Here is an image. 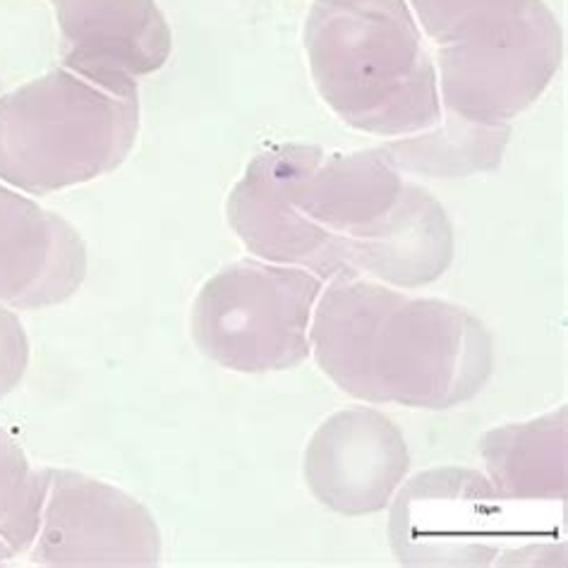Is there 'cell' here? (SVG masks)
I'll return each instance as SVG.
<instances>
[{
  "label": "cell",
  "instance_id": "cell-5",
  "mask_svg": "<svg viewBox=\"0 0 568 568\" xmlns=\"http://www.w3.org/2000/svg\"><path fill=\"white\" fill-rule=\"evenodd\" d=\"M324 281L303 266L241 260L204 281L192 303V341L237 375L301 367Z\"/></svg>",
  "mask_w": 568,
  "mask_h": 568
},
{
  "label": "cell",
  "instance_id": "cell-16",
  "mask_svg": "<svg viewBox=\"0 0 568 568\" xmlns=\"http://www.w3.org/2000/svg\"><path fill=\"white\" fill-rule=\"evenodd\" d=\"M29 336L12 307L0 303V398L12 394L27 375Z\"/></svg>",
  "mask_w": 568,
  "mask_h": 568
},
{
  "label": "cell",
  "instance_id": "cell-10",
  "mask_svg": "<svg viewBox=\"0 0 568 568\" xmlns=\"http://www.w3.org/2000/svg\"><path fill=\"white\" fill-rule=\"evenodd\" d=\"M63 65L115 87H138L171 58L173 34L156 0H49Z\"/></svg>",
  "mask_w": 568,
  "mask_h": 568
},
{
  "label": "cell",
  "instance_id": "cell-7",
  "mask_svg": "<svg viewBox=\"0 0 568 568\" xmlns=\"http://www.w3.org/2000/svg\"><path fill=\"white\" fill-rule=\"evenodd\" d=\"M504 499L473 468H432L392 499L388 540L400 566H491L501 561Z\"/></svg>",
  "mask_w": 568,
  "mask_h": 568
},
{
  "label": "cell",
  "instance_id": "cell-1",
  "mask_svg": "<svg viewBox=\"0 0 568 568\" xmlns=\"http://www.w3.org/2000/svg\"><path fill=\"white\" fill-rule=\"evenodd\" d=\"M226 219L257 260L303 266L324 283L365 276L417 291L439 281L456 254L442 202L406 181L382 146H268L233 185Z\"/></svg>",
  "mask_w": 568,
  "mask_h": 568
},
{
  "label": "cell",
  "instance_id": "cell-12",
  "mask_svg": "<svg viewBox=\"0 0 568 568\" xmlns=\"http://www.w3.org/2000/svg\"><path fill=\"white\" fill-rule=\"evenodd\" d=\"M566 406L526 423L487 429L477 444L489 483L504 501H566Z\"/></svg>",
  "mask_w": 568,
  "mask_h": 568
},
{
  "label": "cell",
  "instance_id": "cell-3",
  "mask_svg": "<svg viewBox=\"0 0 568 568\" xmlns=\"http://www.w3.org/2000/svg\"><path fill=\"white\" fill-rule=\"evenodd\" d=\"M305 53L322 101L353 130L396 140L442 121L435 58L406 0H315Z\"/></svg>",
  "mask_w": 568,
  "mask_h": 568
},
{
  "label": "cell",
  "instance_id": "cell-15",
  "mask_svg": "<svg viewBox=\"0 0 568 568\" xmlns=\"http://www.w3.org/2000/svg\"><path fill=\"white\" fill-rule=\"evenodd\" d=\"M423 34L437 49L518 12L530 0H406Z\"/></svg>",
  "mask_w": 568,
  "mask_h": 568
},
{
  "label": "cell",
  "instance_id": "cell-9",
  "mask_svg": "<svg viewBox=\"0 0 568 568\" xmlns=\"http://www.w3.org/2000/svg\"><path fill=\"white\" fill-rule=\"evenodd\" d=\"M410 452L388 415L369 406L343 408L310 437L303 475L324 508L361 518L388 508L408 480Z\"/></svg>",
  "mask_w": 568,
  "mask_h": 568
},
{
  "label": "cell",
  "instance_id": "cell-2",
  "mask_svg": "<svg viewBox=\"0 0 568 568\" xmlns=\"http://www.w3.org/2000/svg\"><path fill=\"white\" fill-rule=\"evenodd\" d=\"M310 348L343 394L372 406L452 410L495 369V338L470 310L365 276L326 283Z\"/></svg>",
  "mask_w": 568,
  "mask_h": 568
},
{
  "label": "cell",
  "instance_id": "cell-18",
  "mask_svg": "<svg viewBox=\"0 0 568 568\" xmlns=\"http://www.w3.org/2000/svg\"><path fill=\"white\" fill-rule=\"evenodd\" d=\"M0 94H3V89H0Z\"/></svg>",
  "mask_w": 568,
  "mask_h": 568
},
{
  "label": "cell",
  "instance_id": "cell-14",
  "mask_svg": "<svg viewBox=\"0 0 568 568\" xmlns=\"http://www.w3.org/2000/svg\"><path fill=\"white\" fill-rule=\"evenodd\" d=\"M51 489V468L37 470L20 442L0 423V537L14 555L32 549Z\"/></svg>",
  "mask_w": 568,
  "mask_h": 568
},
{
  "label": "cell",
  "instance_id": "cell-8",
  "mask_svg": "<svg viewBox=\"0 0 568 568\" xmlns=\"http://www.w3.org/2000/svg\"><path fill=\"white\" fill-rule=\"evenodd\" d=\"M163 542L152 511L128 491L74 470H51L34 566L51 568H152Z\"/></svg>",
  "mask_w": 568,
  "mask_h": 568
},
{
  "label": "cell",
  "instance_id": "cell-4",
  "mask_svg": "<svg viewBox=\"0 0 568 568\" xmlns=\"http://www.w3.org/2000/svg\"><path fill=\"white\" fill-rule=\"evenodd\" d=\"M140 132V89L68 65L0 94V183L51 194L113 173Z\"/></svg>",
  "mask_w": 568,
  "mask_h": 568
},
{
  "label": "cell",
  "instance_id": "cell-11",
  "mask_svg": "<svg viewBox=\"0 0 568 568\" xmlns=\"http://www.w3.org/2000/svg\"><path fill=\"white\" fill-rule=\"evenodd\" d=\"M87 245L63 216L0 183V303L12 310L55 307L87 278Z\"/></svg>",
  "mask_w": 568,
  "mask_h": 568
},
{
  "label": "cell",
  "instance_id": "cell-6",
  "mask_svg": "<svg viewBox=\"0 0 568 568\" xmlns=\"http://www.w3.org/2000/svg\"><path fill=\"white\" fill-rule=\"evenodd\" d=\"M564 37L545 0L480 32L437 49L444 113L480 125H508L540 99L557 78Z\"/></svg>",
  "mask_w": 568,
  "mask_h": 568
},
{
  "label": "cell",
  "instance_id": "cell-17",
  "mask_svg": "<svg viewBox=\"0 0 568 568\" xmlns=\"http://www.w3.org/2000/svg\"><path fill=\"white\" fill-rule=\"evenodd\" d=\"M18 555H14V551L10 549V545L3 540V537H0V566H6V564H10V559H14Z\"/></svg>",
  "mask_w": 568,
  "mask_h": 568
},
{
  "label": "cell",
  "instance_id": "cell-13",
  "mask_svg": "<svg viewBox=\"0 0 568 568\" xmlns=\"http://www.w3.org/2000/svg\"><path fill=\"white\" fill-rule=\"evenodd\" d=\"M508 138H511V125H480L446 113L437 125L388 140L382 149L400 173L456 181V178L497 171Z\"/></svg>",
  "mask_w": 568,
  "mask_h": 568
}]
</instances>
